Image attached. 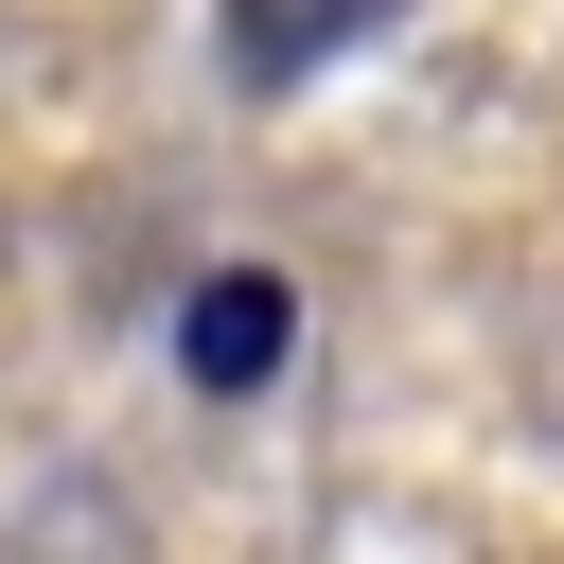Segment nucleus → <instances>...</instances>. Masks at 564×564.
I'll use <instances>...</instances> for the list:
<instances>
[{"mask_svg": "<svg viewBox=\"0 0 564 564\" xmlns=\"http://www.w3.org/2000/svg\"><path fill=\"white\" fill-rule=\"evenodd\" d=\"M282 352H300V282L282 264H212L194 300H176V370L229 405V388H282Z\"/></svg>", "mask_w": 564, "mask_h": 564, "instance_id": "1", "label": "nucleus"}, {"mask_svg": "<svg viewBox=\"0 0 564 564\" xmlns=\"http://www.w3.org/2000/svg\"><path fill=\"white\" fill-rule=\"evenodd\" d=\"M405 0H229V88H300V70H335L352 35H388Z\"/></svg>", "mask_w": 564, "mask_h": 564, "instance_id": "2", "label": "nucleus"}]
</instances>
